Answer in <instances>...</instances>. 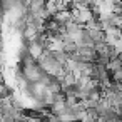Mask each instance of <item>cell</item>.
<instances>
[{
    "instance_id": "cell-5",
    "label": "cell",
    "mask_w": 122,
    "mask_h": 122,
    "mask_svg": "<svg viewBox=\"0 0 122 122\" xmlns=\"http://www.w3.org/2000/svg\"><path fill=\"white\" fill-rule=\"evenodd\" d=\"M119 59H120V60H122V50H120V52H119Z\"/></svg>"
},
{
    "instance_id": "cell-1",
    "label": "cell",
    "mask_w": 122,
    "mask_h": 122,
    "mask_svg": "<svg viewBox=\"0 0 122 122\" xmlns=\"http://www.w3.org/2000/svg\"><path fill=\"white\" fill-rule=\"evenodd\" d=\"M27 52L34 57V59H40V55L45 52V45L40 42V40H34V42H29L27 44Z\"/></svg>"
},
{
    "instance_id": "cell-4",
    "label": "cell",
    "mask_w": 122,
    "mask_h": 122,
    "mask_svg": "<svg viewBox=\"0 0 122 122\" xmlns=\"http://www.w3.org/2000/svg\"><path fill=\"white\" fill-rule=\"evenodd\" d=\"M79 47H77V44L74 42V40H69V42H64V52H67V54H72V52H75Z\"/></svg>"
},
{
    "instance_id": "cell-3",
    "label": "cell",
    "mask_w": 122,
    "mask_h": 122,
    "mask_svg": "<svg viewBox=\"0 0 122 122\" xmlns=\"http://www.w3.org/2000/svg\"><path fill=\"white\" fill-rule=\"evenodd\" d=\"M85 30H87L89 37H90L94 42H102V40L105 39V32L100 30V29H85Z\"/></svg>"
},
{
    "instance_id": "cell-2",
    "label": "cell",
    "mask_w": 122,
    "mask_h": 122,
    "mask_svg": "<svg viewBox=\"0 0 122 122\" xmlns=\"http://www.w3.org/2000/svg\"><path fill=\"white\" fill-rule=\"evenodd\" d=\"M52 19L57 22V24H60V25H65L69 20H72V12L69 10V9H64V10H57L54 15H52Z\"/></svg>"
}]
</instances>
